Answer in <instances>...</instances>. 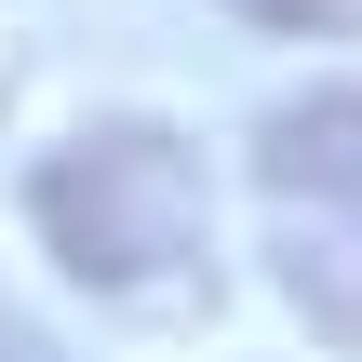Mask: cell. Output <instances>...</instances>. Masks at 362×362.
<instances>
[{
    "mask_svg": "<svg viewBox=\"0 0 362 362\" xmlns=\"http://www.w3.org/2000/svg\"><path fill=\"white\" fill-rule=\"evenodd\" d=\"M40 242L67 255V282L94 296H161L175 269H202V161L161 121H94L40 161L27 188Z\"/></svg>",
    "mask_w": 362,
    "mask_h": 362,
    "instance_id": "6da1fadb",
    "label": "cell"
},
{
    "mask_svg": "<svg viewBox=\"0 0 362 362\" xmlns=\"http://www.w3.org/2000/svg\"><path fill=\"white\" fill-rule=\"evenodd\" d=\"M255 188H269V269L309 336L362 349V94H296L255 121Z\"/></svg>",
    "mask_w": 362,
    "mask_h": 362,
    "instance_id": "7a4b0ae2",
    "label": "cell"
},
{
    "mask_svg": "<svg viewBox=\"0 0 362 362\" xmlns=\"http://www.w3.org/2000/svg\"><path fill=\"white\" fill-rule=\"evenodd\" d=\"M228 13H255V27H296V40H349L362 0H228Z\"/></svg>",
    "mask_w": 362,
    "mask_h": 362,
    "instance_id": "3957f363",
    "label": "cell"
},
{
    "mask_svg": "<svg viewBox=\"0 0 362 362\" xmlns=\"http://www.w3.org/2000/svg\"><path fill=\"white\" fill-rule=\"evenodd\" d=\"M0 362H54V336H40V322H27L13 296H0Z\"/></svg>",
    "mask_w": 362,
    "mask_h": 362,
    "instance_id": "277c9868",
    "label": "cell"
}]
</instances>
